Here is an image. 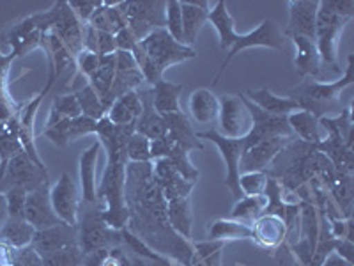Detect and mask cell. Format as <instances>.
Here are the masks:
<instances>
[{
	"instance_id": "7a4b0ae2",
	"label": "cell",
	"mask_w": 354,
	"mask_h": 266,
	"mask_svg": "<svg viewBox=\"0 0 354 266\" xmlns=\"http://www.w3.org/2000/svg\"><path fill=\"white\" fill-rule=\"evenodd\" d=\"M135 133V125L115 126L109 117L97 121L96 135L101 148L106 151V167L101 183L97 185V204H103L101 213L113 229H124L128 224V208H126V142Z\"/></svg>"
},
{
	"instance_id": "44dd1931",
	"label": "cell",
	"mask_w": 354,
	"mask_h": 266,
	"mask_svg": "<svg viewBox=\"0 0 354 266\" xmlns=\"http://www.w3.org/2000/svg\"><path fill=\"white\" fill-rule=\"evenodd\" d=\"M30 245L37 250L41 258L53 254L57 250L78 245V226L59 224V226L48 227V229L36 231Z\"/></svg>"
},
{
	"instance_id": "484cf974",
	"label": "cell",
	"mask_w": 354,
	"mask_h": 266,
	"mask_svg": "<svg viewBox=\"0 0 354 266\" xmlns=\"http://www.w3.org/2000/svg\"><path fill=\"white\" fill-rule=\"evenodd\" d=\"M167 123V137L172 144L179 145L183 150H204L201 139L197 137V132L192 126L188 117L183 112L179 114H170L165 116Z\"/></svg>"
},
{
	"instance_id": "6f0895ef",
	"label": "cell",
	"mask_w": 354,
	"mask_h": 266,
	"mask_svg": "<svg viewBox=\"0 0 354 266\" xmlns=\"http://www.w3.org/2000/svg\"><path fill=\"white\" fill-rule=\"evenodd\" d=\"M6 218H8V208H6L4 194H0V227L6 222Z\"/></svg>"
},
{
	"instance_id": "d4e9b609",
	"label": "cell",
	"mask_w": 354,
	"mask_h": 266,
	"mask_svg": "<svg viewBox=\"0 0 354 266\" xmlns=\"http://www.w3.org/2000/svg\"><path fill=\"white\" fill-rule=\"evenodd\" d=\"M245 98H248L254 105H257L259 109L264 110L266 114H271V116L287 117L292 112L303 110V105L299 100L290 96H277L268 87L257 89V91H246Z\"/></svg>"
},
{
	"instance_id": "83f0119b",
	"label": "cell",
	"mask_w": 354,
	"mask_h": 266,
	"mask_svg": "<svg viewBox=\"0 0 354 266\" xmlns=\"http://www.w3.org/2000/svg\"><path fill=\"white\" fill-rule=\"evenodd\" d=\"M185 44L194 48L202 25L209 18V2H181Z\"/></svg>"
},
{
	"instance_id": "f35d334b",
	"label": "cell",
	"mask_w": 354,
	"mask_h": 266,
	"mask_svg": "<svg viewBox=\"0 0 354 266\" xmlns=\"http://www.w3.org/2000/svg\"><path fill=\"white\" fill-rule=\"evenodd\" d=\"M126 157L133 163H144L151 161V141L140 133H133L126 142Z\"/></svg>"
},
{
	"instance_id": "2e32d148",
	"label": "cell",
	"mask_w": 354,
	"mask_h": 266,
	"mask_svg": "<svg viewBox=\"0 0 354 266\" xmlns=\"http://www.w3.org/2000/svg\"><path fill=\"white\" fill-rule=\"evenodd\" d=\"M43 36L44 34L37 28L30 15V17L20 18L6 28L2 33V44L11 46L9 53L15 57H24L37 46H43Z\"/></svg>"
},
{
	"instance_id": "30bf717a",
	"label": "cell",
	"mask_w": 354,
	"mask_h": 266,
	"mask_svg": "<svg viewBox=\"0 0 354 266\" xmlns=\"http://www.w3.org/2000/svg\"><path fill=\"white\" fill-rule=\"evenodd\" d=\"M296 194H301L299 202H301V210H299V240L298 243L290 245V252L296 256L298 266H308L310 259L314 256L315 247H317L319 233H321V218L315 202L310 197H306L305 186H299Z\"/></svg>"
},
{
	"instance_id": "52a82bcc",
	"label": "cell",
	"mask_w": 354,
	"mask_h": 266,
	"mask_svg": "<svg viewBox=\"0 0 354 266\" xmlns=\"http://www.w3.org/2000/svg\"><path fill=\"white\" fill-rule=\"evenodd\" d=\"M349 18H344L333 11L328 0H319L317 21H315V46L322 64H328L335 73H340L338 66V44L344 28L349 24Z\"/></svg>"
},
{
	"instance_id": "5b68a950",
	"label": "cell",
	"mask_w": 354,
	"mask_h": 266,
	"mask_svg": "<svg viewBox=\"0 0 354 266\" xmlns=\"http://www.w3.org/2000/svg\"><path fill=\"white\" fill-rule=\"evenodd\" d=\"M353 69H354V55L351 53L347 57V66L344 75L338 80L324 84V82H303L298 87L290 91L289 96L301 101L303 110L314 114L315 117H324V114L340 100V94L346 87L353 84Z\"/></svg>"
},
{
	"instance_id": "1f68e13d",
	"label": "cell",
	"mask_w": 354,
	"mask_h": 266,
	"mask_svg": "<svg viewBox=\"0 0 354 266\" xmlns=\"http://www.w3.org/2000/svg\"><path fill=\"white\" fill-rule=\"evenodd\" d=\"M167 217L170 227L179 236L192 242V227H194V210H192V197L174 199L167 202Z\"/></svg>"
},
{
	"instance_id": "e575fe53",
	"label": "cell",
	"mask_w": 354,
	"mask_h": 266,
	"mask_svg": "<svg viewBox=\"0 0 354 266\" xmlns=\"http://www.w3.org/2000/svg\"><path fill=\"white\" fill-rule=\"evenodd\" d=\"M34 229L25 218L8 217L0 227V243L11 247V249H21L30 245L34 238Z\"/></svg>"
},
{
	"instance_id": "4316f807",
	"label": "cell",
	"mask_w": 354,
	"mask_h": 266,
	"mask_svg": "<svg viewBox=\"0 0 354 266\" xmlns=\"http://www.w3.org/2000/svg\"><path fill=\"white\" fill-rule=\"evenodd\" d=\"M289 39L292 41L294 48H296V57H294L296 71H298L301 77H321L322 62L321 57H319L317 46H315V41L303 36H292L289 37Z\"/></svg>"
},
{
	"instance_id": "db71d44e",
	"label": "cell",
	"mask_w": 354,
	"mask_h": 266,
	"mask_svg": "<svg viewBox=\"0 0 354 266\" xmlns=\"http://www.w3.org/2000/svg\"><path fill=\"white\" fill-rule=\"evenodd\" d=\"M330 8L333 9L337 15L344 18H349L353 20L354 17V0H328Z\"/></svg>"
},
{
	"instance_id": "680465c9",
	"label": "cell",
	"mask_w": 354,
	"mask_h": 266,
	"mask_svg": "<svg viewBox=\"0 0 354 266\" xmlns=\"http://www.w3.org/2000/svg\"><path fill=\"white\" fill-rule=\"evenodd\" d=\"M174 266H181V265H174Z\"/></svg>"
},
{
	"instance_id": "b9f144b4",
	"label": "cell",
	"mask_w": 354,
	"mask_h": 266,
	"mask_svg": "<svg viewBox=\"0 0 354 266\" xmlns=\"http://www.w3.org/2000/svg\"><path fill=\"white\" fill-rule=\"evenodd\" d=\"M225 247V242H205L194 243L195 256L204 266H221V250Z\"/></svg>"
},
{
	"instance_id": "cb8c5ba5",
	"label": "cell",
	"mask_w": 354,
	"mask_h": 266,
	"mask_svg": "<svg viewBox=\"0 0 354 266\" xmlns=\"http://www.w3.org/2000/svg\"><path fill=\"white\" fill-rule=\"evenodd\" d=\"M137 93L138 96H140L144 110H142L140 117H138L137 123H135V132L144 135V137H147L149 141L163 139L167 135V123L165 117L160 116V114L154 110L151 87L142 89V91H137Z\"/></svg>"
},
{
	"instance_id": "e0dca14e",
	"label": "cell",
	"mask_w": 354,
	"mask_h": 266,
	"mask_svg": "<svg viewBox=\"0 0 354 266\" xmlns=\"http://www.w3.org/2000/svg\"><path fill=\"white\" fill-rule=\"evenodd\" d=\"M24 218L34 227L36 231L48 229V227L59 226L64 222L59 220L50 202V186L43 185L39 188L32 190L27 194V201H25Z\"/></svg>"
},
{
	"instance_id": "11a10c76",
	"label": "cell",
	"mask_w": 354,
	"mask_h": 266,
	"mask_svg": "<svg viewBox=\"0 0 354 266\" xmlns=\"http://www.w3.org/2000/svg\"><path fill=\"white\" fill-rule=\"evenodd\" d=\"M0 266H12V249L0 243Z\"/></svg>"
},
{
	"instance_id": "d6a6232c",
	"label": "cell",
	"mask_w": 354,
	"mask_h": 266,
	"mask_svg": "<svg viewBox=\"0 0 354 266\" xmlns=\"http://www.w3.org/2000/svg\"><path fill=\"white\" fill-rule=\"evenodd\" d=\"M287 123L298 141L306 142V144H319L324 139L321 126H319V117H315L308 110L292 112L290 116H287Z\"/></svg>"
},
{
	"instance_id": "c3c4849f",
	"label": "cell",
	"mask_w": 354,
	"mask_h": 266,
	"mask_svg": "<svg viewBox=\"0 0 354 266\" xmlns=\"http://www.w3.org/2000/svg\"><path fill=\"white\" fill-rule=\"evenodd\" d=\"M12 266H43V258L32 245L12 249Z\"/></svg>"
},
{
	"instance_id": "ba28073f",
	"label": "cell",
	"mask_w": 354,
	"mask_h": 266,
	"mask_svg": "<svg viewBox=\"0 0 354 266\" xmlns=\"http://www.w3.org/2000/svg\"><path fill=\"white\" fill-rule=\"evenodd\" d=\"M138 46L147 55V59L156 66L161 75L170 66L181 64V62L197 57V52L194 48L174 39L165 28H154L153 33L138 41Z\"/></svg>"
},
{
	"instance_id": "8fae6325",
	"label": "cell",
	"mask_w": 354,
	"mask_h": 266,
	"mask_svg": "<svg viewBox=\"0 0 354 266\" xmlns=\"http://www.w3.org/2000/svg\"><path fill=\"white\" fill-rule=\"evenodd\" d=\"M43 185H48L46 169L36 166L25 154V151H21L9 160L4 174L0 177V194H6L11 188H25L27 192H32Z\"/></svg>"
},
{
	"instance_id": "836d02e7",
	"label": "cell",
	"mask_w": 354,
	"mask_h": 266,
	"mask_svg": "<svg viewBox=\"0 0 354 266\" xmlns=\"http://www.w3.org/2000/svg\"><path fill=\"white\" fill-rule=\"evenodd\" d=\"M207 21H211L213 27L216 28L218 37H220V48L223 52H229L236 37H238V33H236V21H234L232 15L229 12V8L223 0L216 2V6L209 9Z\"/></svg>"
},
{
	"instance_id": "9a60e30c",
	"label": "cell",
	"mask_w": 354,
	"mask_h": 266,
	"mask_svg": "<svg viewBox=\"0 0 354 266\" xmlns=\"http://www.w3.org/2000/svg\"><path fill=\"white\" fill-rule=\"evenodd\" d=\"M294 139L296 137H270L262 139L255 144L245 145L241 161H239V172H266L274 157Z\"/></svg>"
},
{
	"instance_id": "8d00e7d4",
	"label": "cell",
	"mask_w": 354,
	"mask_h": 266,
	"mask_svg": "<svg viewBox=\"0 0 354 266\" xmlns=\"http://www.w3.org/2000/svg\"><path fill=\"white\" fill-rule=\"evenodd\" d=\"M266 206L264 195H255V197H241L236 201V206L232 208V213L229 218L238 220L246 226H254V222L262 215Z\"/></svg>"
},
{
	"instance_id": "d6986e66",
	"label": "cell",
	"mask_w": 354,
	"mask_h": 266,
	"mask_svg": "<svg viewBox=\"0 0 354 266\" xmlns=\"http://www.w3.org/2000/svg\"><path fill=\"white\" fill-rule=\"evenodd\" d=\"M153 170L154 177H156L158 185H160L161 192H163V197H165L167 202L174 201V199L189 197L195 183L188 181V179L176 169V166H174L169 158L154 160Z\"/></svg>"
},
{
	"instance_id": "6da1fadb",
	"label": "cell",
	"mask_w": 354,
	"mask_h": 266,
	"mask_svg": "<svg viewBox=\"0 0 354 266\" xmlns=\"http://www.w3.org/2000/svg\"><path fill=\"white\" fill-rule=\"evenodd\" d=\"M124 197L128 208V224L124 229L156 254L172 259L176 265H192L194 243L170 227L167 201L154 177L153 161H128Z\"/></svg>"
},
{
	"instance_id": "7dc6e473",
	"label": "cell",
	"mask_w": 354,
	"mask_h": 266,
	"mask_svg": "<svg viewBox=\"0 0 354 266\" xmlns=\"http://www.w3.org/2000/svg\"><path fill=\"white\" fill-rule=\"evenodd\" d=\"M69 123H71V119L64 117V119H61L55 125L48 126V128H43V135L48 137L59 148H66L69 144Z\"/></svg>"
},
{
	"instance_id": "816d5d0a",
	"label": "cell",
	"mask_w": 354,
	"mask_h": 266,
	"mask_svg": "<svg viewBox=\"0 0 354 266\" xmlns=\"http://www.w3.org/2000/svg\"><path fill=\"white\" fill-rule=\"evenodd\" d=\"M113 37H115V46L119 52H133V48L138 44V39L133 36L128 27H122L119 33L113 34Z\"/></svg>"
},
{
	"instance_id": "60d3db41",
	"label": "cell",
	"mask_w": 354,
	"mask_h": 266,
	"mask_svg": "<svg viewBox=\"0 0 354 266\" xmlns=\"http://www.w3.org/2000/svg\"><path fill=\"white\" fill-rule=\"evenodd\" d=\"M82 259H84V252L80 247L75 245L43 256V266H82Z\"/></svg>"
},
{
	"instance_id": "bcb514c9",
	"label": "cell",
	"mask_w": 354,
	"mask_h": 266,
	"mask_svg": "<svg viewBox=\"0 0 354 266\" xmlns=\"http://www.w3.org/2000/svg\"><path fill=\"white\" fill-rule=\"evenodd\" d=\"M96 128H97V121L91 119L87 116H78L75 119H71L69 123V142L71 141H78V139L85 137V135H96Z\"/></svg>"
},
{
	"instance_id": "f907efd6",
	"label": "cell",
	"mask_w": 354,
	"mask_h": 266,
	"mask_svg": "<svg viewBox=\"0 0 354 266\" xmlns=\"http://www.w3.org/2000/svg\"><path fill=\"white\" fill-rule=\"evenodd\" d=\"M68 4L73 9V12H75V17L80 20V24L87 25L88 20L96 12V9L103 6V2L101 0H87V2H68Z\"/></svg>"
},
{
	"instance_id": "603a6c76",
	"label": "cell",
	"mask_w": 354,
	"mask_h": 266,
	"mask_svg": "<svg viewBox=\"0 0 354 266\" xmlns=\"http://www.w3.org/2000/svg\"><path fill=\"white\" fill-rule=\"evenodd\" d=\"M100 141L88 145L80 154V197L82 204H97V181L96 167L100 158Z\"/></svg>"
},
{
	"instance_id": "681fc988",
	"label": "cell",
	"mask_w": 354,
	"mask_h": 266,
	"mask_svg": "<svg viewBox=\"0 0 354 266\" xmlns=\"http://www.w3.org/2000/svg\"><path fill=\"white\" fill-rule=\"evenodd\" d=\"M100 61H101V55H97V53H93V52H87V50H82V52L75 57V66L78 68V73L84 75V78H87L88 80V77H91V75L97 69V66H100Z\"/></svg>"
},
{
	"instance_id": "f546056e",
	"label": "cell",
	"mask_w": 354,
	"mask_h": 266,
	"mask_svg": "<svg viewBox=\"0 0 354 266\" xmlns=\"http://www.w3.org/2000/svg\"><path fill=\"white\" fill-rule=\"evenodd\" d=\"M183 91H185V85L183 84H174V82L161 78L156 85L151 87L154 110L163 117L170 116V114L183 112L181 103H179Z\"/></svg>"
},
{
	"instance_id": "ab89813d",
	"label": "cell",
	"mask_w": 354,
	"mask_h": 266,
	"mask_svg": "<svg viewBox=\"0 0 354 266\" xmlns=\"http://www.w3.org/2000/svg\"><path fill=\"white\" fill-rule=\"evenodd\" d=\"M165 30L174 39L185 44L181 2L179 0H169V2H165Z\"/></svg>"
},
{
	"instance_id": "f6af8a7d",
	"label": "cell",
	"mask_w": 354,
	"mask_h": 266,
	"mask_svg": "<svg viewBox=\"0 0 354 266\" xmlns=\"http://www.w3.org/2000/svg\"><path fill=\"white\" fill-rule=\"evenodd\" d=\"M27 190L25 188H11L4 194L6 208H8V217L24 218L25 201H27Z\"/></svg>"
},
{
	"instance_id": "ee69618b",
	"label": "cell",
	"mask_w": 354,
	"mask_h": 266,
	"mask_svg": "<svg viewBox=\"0 0 354 266\" xmlns=\"http://www.w3.org/2000/svg\"><path fill=\"white\" fill-rule=\"evenodd\" d=\"M52 110H55L61 117H68V119H75V117L82 116L80 103H78L75 94H64V96H55L52 103Z\"/></svg>"
},
{
	"instance_id": "f1b7e54d",
	"label": "cell",
	"mask_w": 354,
	"mask_h": 266,
	"mask_svg": "<svg viewBox=\"0 0 354 266\" xmlns=\"http://www.w3.org/2000/svg\"><path fill=\"white\" fill-rule=\"evenodd\" d=\"M189 116L198 125H211L218 119L220 100L214 96L211 89H197L192 93L188 101Z\"/></svg>"
},
{
	"instance_id": "7c38bea8",
	"label": "cell",
	"mask_w": 354,
	"mask_h": 266,
	"mask_svg": "<svg viewBox=\"0 0 354 266\" xmlns=\"http://www.w3.org/2000/svg\"><path fill=\"white\" fill-rule=\"evenodd\" d=\"M198 139H205V141L213 142L214 145L220 151L221 158L225 161V183L227 188L232 192L234 199L239 201L243 197L241 188H239V161H241L243 157V150H245V139H227L223 135L218 133V130H207V132H197Z\"/></svg>"
},
{
	"instance_id": "4fadbf2b",
	"label": "cell",
	"mask_w": 354,
	"mask_h": 266,
	"mask_svg": "<svg viewBox=\"0 0 354 266\" xmlns=\"http://www.w3.org/2000/svg\"><path fill=\"white\" fill-rule=\"evenodd\" d=\"M220 100L218 133L227 139H245L252 128V116L239 94H225Z\"/></svg>"
},
{
	"instance_id": "ffe728a7",
	"label": "cell",
	"mask_w": 354,
	"mask_h": 266,
	"mask_svg": "<svg viewBox=\"0 0 354 266\" xmlns=\"http://www.w3.org/2000/svg\"><path fill=\"white\" fill-rule=\"evenodd\" d=\"M144 75L138 68L131 52H115V77H113L112 89H110V101H115L131 91H138L144 84Z\"/></svg>"
},
{
	"instance_id": "5bb4252c",
	"label": "cell",
	"mask_w": 354,
	"mask_h": 266,
	"mask_svg": "<svg viewBox=\"0 0 354 266\" xmlns=\"http://www.w3.org/2000/svg\"><path fill=\"white\" fill-rule=\"evenodd\" d=\"M50 202H52V208L59 220L68 226H78L82 197L77 183L73 181L69 174H61L55 185L50 188Z\"/></svg>"
},
{
	"instance_id": "4dcf8cb0",
	"label": "cell",
	"mask_w": 354,
	"mask_h": 266,
	"mask_svg": "<svg viewBox=\"0 0 354 266\" xmlns=\"http://www.w3.org/2000/svg\"><path fill=\"white\" fill-rule=\"evenodd\" d=\"M142 110H144V105H142L140 96H138L137 91H131V93L122 94L113 101L109 112H106V117L115 126H131L137 123Z\"/></svg>"
},
{
	"instance_id": "7402d4cb",
	"label": "cell",
	"mask_w": 354,
	"mask_h": 266,
	"mask_svg": "<svg viewBox=\"0 0 354 266\" xmlns=\"http://www.w3.org/2000/svg\"><path fill=\"white\" fill-rule=\"evenodd\" d=\"M286 222L277 215H261L252 226V240L264 250H277L287 238Z\"/></svg>"
},
{
	"instance_id": "74e56055",
	"label": "cell",
	"mask_w": 354,
	"mask_h": 266,
	"mask_svg": "<svg viewBox=\"0 0 354 266\" xmlns=\"http://www.w3.org/2000/svg\"><path fill=\"white\" fill-rule=\"evenodd\" d=\"M75 96H77L78 103H80V109H82V114L87 117H91V119H94V121H100V119H103V117L106 116V109L105 105L101 103L100 96L96 94V91H94L91 85L84 84V87H80L78 91H75Z\"/></svg>"
},
{
	"instance_id": "d590c367",
	"label": "cell",
	"mask_w": 354,
	"mask_h": 266,
	"mask_svg": "<svg viewBox=\"0 0 354 266\" xmlns=\"http://www.w3.org/2000/svg\"><path fill=\"white\" fill-rule=\"evenodd\" d=\"M207 240L225 243L232 240H252V227L232 218H216L207 226Z\"/></svg>"
},
{
	"instance_id": "7bdbcfd3",
	"label": "cell",
	"mask_w": 354,
	"mask_h": 266,
	"mask_svg": "<svg viewBox=\"0 0 354 266\" xmlns=\"http://www.w3.org/2000/svg\"><path fill=\"white\" fill-rule=\"evenodd\" d=\"M266 185H268V174L266 172H243L239 176V188H241L243 197L264 195Z\"/></svg>"
},
{
	"instance_id": "9f6ffc18",
	"label": "cell",
	"mask_w": 354,
	"mask_h": 266,
	"mask_svg": "<svg viewBox=\"0 0 354 266\" xmlns=\"http://www.w3.org/2000/svg\"><path fill=\"white\" fill-rule=\"evenodd\" d=\"M321 266H353V263L346 261V259L340 258V256H338V254L331 252V254L328 256L326 259H324V263H322Z\"/></svg>"
},
{
	"instance_id": "9c48e42d",
	"label": "cell",
	"mask_w": 354,
	"mask_h": 266,
	"mask_svg": "<svg viewBox=\"0 0 354 266\" xmlns=\"http://www.w3.org/2000/svg\"><path fill=\"white\" fill-rule=\"evenodd\" d=\"M255 46H264V48L271 50H286V36H283L280 25L274 20H271V18H266L254 30H250L246 34H238L234 44L230 46L229 52H227V57L223 59L220 68H218L216 77L213 78V87H216L218 82H220V77L223 75V71H225L227 66L230 64L234 57L238 55L239 52H243V50L255 48Z\"/></svg>"
},
{
	"instance_id": "3957f363",
	"label": "cell",
	"mask_w": 354,
	"mask_h": 266,
	"mask_svg": "<svg viewBox=\"0 0 354 266\" xmlns=\"http://www.w3.org/2000/svg\"><path fill=\"white\" fill-rule=\"evenodd\" d=\"M330 163L331 161L324 154L315 150V144H306L294 139L274 157L270 167L266 169V174L280 183L283 190L294 194L299 186L317 179L319 174Z\"/></svg>"
},
{
	"instance_id": "277c9868",
	"label": "cell",
	"mask_w": 354,
	"mask_h": 266,
	"mask_svg": "<svg viewBox=\"0 0 354 266\" xmlns=\"http://www.w3.org/2000/svg\"><path fill=\"white\" fill-rule=\"evenodd\" d=\"M32 20L43 34H55L73 57H77L84 50V24H80L64 0L53 2L50 9L32 15Z\"/></svg>"
},
{
	"instance_id": "8992f818",
	"label": "cell",
	"mask_w": 354,
	"mask_h": 266,
	"mask_svg": "<svg viewBox=\"0 0 354 266\" xmlns=\"http://www.w3.org/2000/svg\"><path fill=\"white\" fill-rule=\"evenodd\" d=\"M100 204H80L78 213V247L84 254L94 250L122 247V229H113L103 218Z\"/></svg>"
},
{
	"instance_id": "ac0fdd59",
	"label": "cell",
	"mask_w": 354,
	"mask_h": 266,
	"mask_svg": "<svg viewBox=\"0 0 354 266\" xmlns=\"http://www.w3.org/2000/svg\"><path fill=\"white\" fill-rule=\"evenodd\" d=\"M287 8H289V20L283 36H303L315 41L319 0H289Z\"/></svg>"
},
{
	"instance_id": "f5cc1de1",
	"label": "cell",
	"mask_w": 354,
	"mask_h": 266,
	"mask_svg": "<svg viewBox=\"0 0 354 266\" xmlns=\"http://www.w3.org/2000/svg\"><path fill=\"white\" fill-rule=\"evenodd\" d=\"M17 57L9 53V55H2L0 52V91L2 93H8V84H9V68H11V62L15 61Z\"/></svg>"
}]
</instances>
